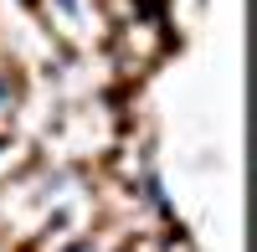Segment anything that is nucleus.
<instances>
[{
    "mask_svg": "<svg viewBox=\"0 0 257 252\" xmlns=\"http://www.w3.org/2000/svg\"><path fill=\"white\" fill-rule=\"evenodd\" d=\"M0 98H6V88H0Z\"/></svg>",
    "mask_w": 257,
    "mask_h": 252,
    "instance_id": "nucleus-1",
    "label": "nucleus"
}]
</instances>
